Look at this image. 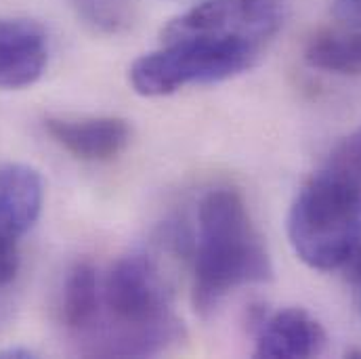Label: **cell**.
I'll return each instance as SVG.
<instances>
[{"label": "cell", "mask_w": 361, "mask_h": 359, "mask_svg": "<svg viewBox=\"0 0 361 359\" xmlns=\"http://www.w3.org/2000/svg\"><path fill=\"white\" fill-rule=\"evenodd\" d=\"M305 59L322 72L343 76L361 74V36L334 23L309 40Z\"/></svg>", "instance_id": "obj_11"}, {"label": "cell", "mask_w": 361, "mask_h": 359, "mask_svg": "<svg viewBox=\"0 0 361 359\" xmlns=\"http://www.w3.org/2000/svg\"><path fill=\"white\" fill-rule=\"evenodd\" d=\"M34 353L27 349H8V351H0V358H32Z\"/></svg>", "instance_id": "obj_17"}, {"label": "cell", "mask_w": 361, "mask_h": 359, "mask_svg": "<svg viewBox=\"0 0 361 359\" xmlns=\"http://www.w3.org/2000/svg\"><path fill=\"white\" fill-rule=\"evenodd\" d=\"M330 13L336 25L361 36V0H332Z\"/></svg>", "instance_id": "obj_15"}, {"label": "cell", "mask_w": 361, "mask_h": 359, "mask_svg": "<svg viewBox=\"0 0 361 359\" xmlns=\"http://www.w3.org/2000/svg\"><path fill=\"white\" fill-rule=\"evenodd\" d=\"M17 236L0 227V288L13 281L19 269V248Z\"/></svg>", "instance_id": "obj_14"}, {"label": "cell", "mask_w": 361, "mask_h": 359, "mask_svg": "<svg viewBox=\"0 0 361 359\" xmlns=\"http://www.w3.org/2000/svg\"><path fill=\"white\" fill-rule=\"evenodd\" d=\"M273 267L265 240L244 197L231 187L210 189L197 206L191 300L212 313L231 292L269 281Z\"/></svg>", "instance_id": "obj_1"}, {"label": "cell", "mask_w": 361, "mask_h": 359, "mask_svg": "<svg viewBox=\"0 0 361 359\" xmlns=\"http://www.w3.org/2000/svg\"><path fill=\"white\" fill-rule=\"evenodd\" d=\"M288 238L311 269L347 265L361 246L360 187L332 164L313 175L290 206Z\"/></svg>", "instance_id": "obj_3"}, {"label": "cell", "mask_w": 361, "mask_h": 359, "mask_svg": "<svg viewBox=\"0 0 361 359\" xmlns=\"http://www.w3.org/2000/svg\"><path fill=\"white\" fill-rule=\"evenodd\" d=\"M85 23L101 34H120L133 23V0H72Z\"/></svg>", "instance_id": "obj_12"}, {"label": "cell", "mask_w": 361, "mask_h": 359, "mask_svg": "<svg viewBox=\"0 0 361 359\" xmlns=\"http://www.w3.org/2000/svg\"><path fill=\"white\" fill-rule=\"evenodd\" d=\"M281 23L283 0H202L175 17L162 38H208L261 59Z\"/></svg>", "instance_id": "obj_5"}, {"label": "cell", "mask_w": 361, "mask_h": 359, "mask_svg": "<svg viewBox=\"0 0 361 359\" xmlns=\"http://www.w3.org/2000/svg\"><path fill=\"white\" fill-rule=\"evenodd\" d=\"M332 166L343 171L361 191V128L349 135L330 160Z\"/></svg>", "instance_id": "obj_13"}, {"label": "cell", "mask_w": 361, "mask_h": 359, "mask_svg": "<svg viewBox=\"0 0 361 359\" xmlns=\"http://www.w3.org/2000/svg\"><path fill=\"white\" fill-rule=\"evenodd\" d=\"M257 63V55L208 38H164L160 49L130 66L128 80L143 97H164L185 87L235 78Z\"/></svg>", "instance_id": "obj_4"}, {"label": "cell", "mask_w": 361, "mask_h": 359, "mask_svg": "<svg viewBox=\"0 0 361 359\" xmlns=\"http://www.w3.org/2000/svg\"><path fill=\"white\" fill-rule=\"evenodd\" d=\"M101 320V277L90 261L74 263L63 279L61 322L74 336H92Z\"/></svg>", "instance_id": "obj_10"}, {"label": "cell", "mask_w": 361, "mask_h": 359, "mask_svg": "<svg viewBox=\"0 0 361 359\" xmlns=\"http://www.w3.org/2000/svg\"><path fill=\"white\" fill-rule=\"evenodd\" d=\"M44 130L68 154L87 162L118 158L133 137L128 122L116 116H51L44 120Z\"/></svg>", "instance_id": "obj_6"}, {"label": "cell", "mask_w": 361, "mask_h": 359, "mask_svg": "<svg viewBox=\"0 0 361 359\" xmlns=\"http://www.w3.org/2000/svg\"><path fill=\"white\" fill-rule=\"evenodd\" d=\"M44 202V183L25 164L0 166V227L21 238L38 221Z\"/></svg>", "instance_id": "obj_9"}, {"label": "cell", "mask_w": 361, "mask_h": 359, "mask_svg": "<svg viewBox=\"0 0 361 359\" xmlns=\"http://www.w3.org/2000/svg\"><path fill=\"white\" fill-rule=\"evenodd\" d=\"M349 286H351V294L355 305L360 307L361 311V246L360 250L353 255V259L349 261Z\"/></svg>", "instance_id": "obj_16"}, {"label": "cell", "mask_w": 361, "mask_h": 359, "mask_svg": "<svg viewBox=\"0 0 361 359\" xmlns=\"http://www.w3.org/2000/svg\"><path fill=\"white\" fill-rule=\"evenodd\" d=\"M257 358H317L326 351L324 326L305 309L290 307L275 311L257 324Z\"/></svg>", "instance_id": "obj_8"}, {"label": "cell", "mask_w": 361, "mask_h": 359, "mask_svg": "<svg viewBox=\"0 0 361 359\" xmlns=\"http://www.w3.org/2000/svg\"><path fill=\"white\" fill-rule=\"evenodd\" d=\"M49 63V38L30 19H0V89H25Z\"/></svg>", "instance_id": "obj_7"}, {"label": "cell", "mask_w": 361, "mask_h": 359, "mask_svg": "<svg viewBox=\"0 0 361 359\" xmlns=\"http://www.w3.org/2000/svg\"><path fill=\"white\" fill-rule=\"evenodd\" d=\"M107 336L99 353L156 355L180 336L169 288L158 265L143 252L120 257L101 281Z\"/></svg>", "instance_id": "obj_2"}]
</instances>
